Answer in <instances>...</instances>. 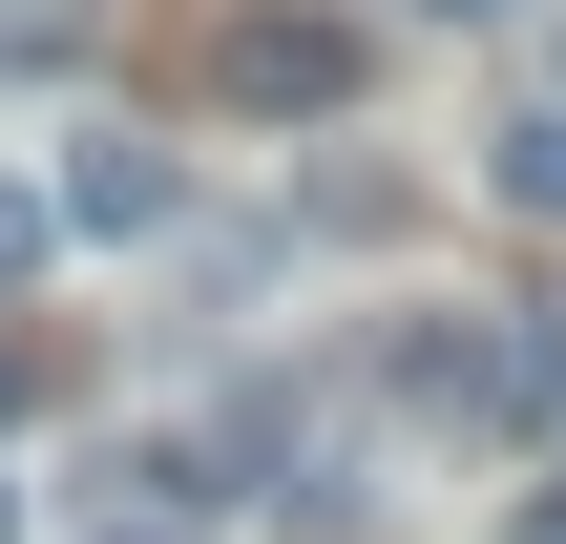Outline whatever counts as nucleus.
Wrapping results in <instances>:
<instances>
[{"label":"nucleus","mask_w":566,"mask_h":544,"mask_svg":"<svg viewBox=\"0 0 566 544\" xmlns=\"http://www.w3.org/2000/svg\"><path fill=\"white\" fill-rule=\"evenodd\" d=\"M210 84H231L252 126H294V105H357V84H378V42H357L336 0H252V21L210 42Z\"/></svg>","instance_id":"obj_1"},{"label":"nucleus","mask_w":566,"mask_h":544,"mask_svg":"<svg viewBox=\"0 0 566 544\" xmlns=\"http://www.w3.org/2000/svg\"><path fill=\"white\" fill-rule=\"evenodd\" d=\"M399 398H420V419H525V398H546V335H525V314H462V335H399Z\"/></svg>","instance_id":"obj_2"},{"label":"nucleus","mask_w":566,"mask_h":544,"mask_svg":"<svg viewBox=\"0 0 566 544\" xmlns=\"http://www.w3.org/2000/svg\"><path fill=\"white\" fill-rule=\"evenodd\" d=\"M42 210H63V231H168V168H147L126 126H84V168H63Z\"/></svg>","instance_id":"obj_3"},{"label":"nucleus","mask_w":566,"mask_h":544,"mask_svg":"<svg viewBox=\"0 0 566 544\" xmlns=\"http://www.w3.org/2000/svg\"><path fill=\"white\" fill-rule=\"evenodd\" d=\"M483 189H504L525 231H566V105H504V147H483Z\"/></svg>","instance_id":"obj_4"},{"label":"nucleus","mask_w":566,"mask_h":544,"mask_svg":"<svg viewBox=\"0 0 566 544\" xmlns=\"http://www.w3.org/2000/svg\"><path fill=\"white\" fill-rule=\"evenodd\" d=\"M42 252H63V210H42V189H0V294H21Z\"/></svg>","instance_id":"obj_5"},{"label":"nucleus","mask_w":566,"mask_h":544,"mask_svg":"<svg viewBox=\"0 0 566 544\" xmlns=\"http://www.w3.org/2000/svg\"><path fill=\"white\" fill-rule=\"evenodd\" d=\"M504 544H566V482H546V503H504Z\"/></svg>","instance_id":"obj_6"},{"label":"nucleus","mask_w":566,"mask_h":544,"mask_svg":"<svg viewBox=\"0 0 566 544\" xmlns=\"http://www.w3.org/2000/svg\"><path fill=\"white\" fill-rule=\"evenodd\" d=\"M105 544H210V524H105Z\"/></svg>","instance_id":"obj_7"},{"label":"nucleus","mask_w":566,"mask_h":544,"mask_svg":"<svg viewBox=\"0 0 566 544\" xmlns=\"http://www.w3.org/2000/svg\"><path fill=\"white\" fill-rule=\"evenodd\" d=\"M0 544H21V503H0Z\"/></svg>","instance_id":"obj_8"},{"label":"nucleus","mask_w":566,"mask_h":544,"mask_svg":"<svg viewBox=\"0 0 566 544\" xmlns=\"http://www.w3.org/2000/svg\"><path fill=\"white\" fill-rule=\"evenodd\" d=\"M546 398H566V356H546Z\"/></svg>","instance_id":"obj_9"}]
</instances>
